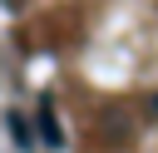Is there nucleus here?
Here are the masks:
<instances>
[{
  "instance_id": "1",
  "label": "nucleus",
  "mask_w": 158,
  "mask_h": 153,
  "mask_svg": "<svg viewBox=\"0 0 158 153\" xmlns=\"http://www.w3.org/2000/svg\"><path fill=\"white\" fill-rule=\"evenodd\" d=\"M40 128H44V138H49V143H59V128H54V114H49V109L40 114Z\"/></svg>"
}]
</instances>
